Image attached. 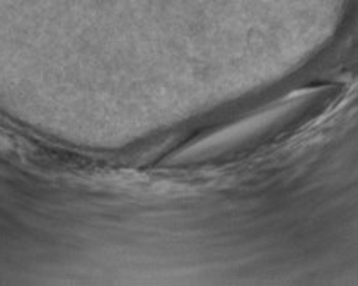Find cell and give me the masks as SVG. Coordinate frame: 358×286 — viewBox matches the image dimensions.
<instances>
[{
	"label": "cell",
	"instance_id": "cell-1",
	"mask_svg": "<svg viewBox=\"0 0 358 286\" xmlns=\"http://www.w3.org/2000/svg\"><path fill=\"white\" fill-rule=\"evenodd\" d=\"M324 106L326 98L322 91H297L232 123L227 128L208 135L203 140L194 142L188 149L181 150L178 157L182 160L213 158L222 153L273 142L282 135L301 128L321 113Z\"/></svg>",
	"mask_w": 358,
	"mask_h": 286
}]
</instances>
